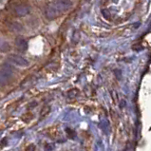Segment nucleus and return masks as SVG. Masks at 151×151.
Here are the masks:
<instances>
[{
	"instance_id": "nucleus-1",
	"label": "nucleus",
	"mask_w": 151,
	"mask_h": 151,
	"mask_svg": "<svg viewBox=\"0 0 151 151\" xmlns=\"http://www.w3.org/2000/svg\"><path fill=\"white\" fill-rule=\"evenodd\" d=\"M71 5V3L66 2V1H57V2H52L50 4L49 6H47L46 9V16L49 19H54L55 17L59 15L60 12H64L66 9H68Z\"/></svg>"
},
{
	"instance_id": "nucleus-2",
	"label": "nucleus",
	"mask_w": 151,
	"mask_h": 151,
	"mask_svg": "<svg viewBox=\"0 0 151 151\" xmlns=\"http://www.w3.org/2000/svg\"><path fill=\"white\" fill-rule=\"evenodd\" d=\"M12 73H14V70L11 66H9L8 64L3 65L2 70L0 71V85H7L12 76Z\"/></svg>"
},
{
	"instance_id": "nucleus-3",
	"label": "nucleus",
	"mask_w": 151,
	"mask_h": 151,
	"mask_svg": "<svg viewBox=\"0 0 151 151\" xmlns=\"http://www.w3.org/2000/svg\"><path fill=\"white\" fill-rule=\"evenodd\" d=\"M8 59L10 60L12 63H14L16 66L19 67H28L29 65V62L23 56L18 55V54H10Z\"/></svg>"
},
{
	"instance_id": "nucleus-4",
	"label": "nucleus",
	"mask_w": 151,
	"mask_h": 151,
	"mask_svg": "<svg viewBox=\"0 0 151 151\" xmlns=\"http://www.w3.org/2000/svg\"><path fill=\"white\" fill-rule=\"evenodd\" d=\"M14 12L18 16H25L31 12V7L28 5H24V4H21V5L15 7Z\"/></svg>"
},
{
	"instance_id": "nucleus-5",
	"label": "nucleus",
	"mask_w": 151,
	"mask_h": 151,
	"mask_svg": "<svg viewBox=\"0 0 151 151\" xmlns=\"http://www.w3.org/2000/svg\"><path fill=\"white\" fill-rule=\"evenodd\" d=\"M15 46L19 50L24 51L28 49V42L22 37H17L15 39Z\"/></svg>"
},
{
	"instance_id": "nucleus-6",
	"label": "nucleus",
	"mask_w": 151,
	"mask_h": 151,
	"mask_svg": "<svg viewBox=\"0 0 151 151\" xmlns=\"http://www.w3.org/2000/svg\"><path fill=\"white\" fill-rule=\"evenodd\" d=\"M11 50L10 44L3 39H0V52H8Z\"/></svg>"
},
{
	"instance_id": "nucleus-7",
	"label": "nucleus",
	"mask_w": 151,
	"mask_h": 151,
	"mask_svg": "<svg viewBox=\"0 0 151 151\" xmlns=\"http://www.w3.org/2000/svg\"><path fill=\"white\" fill-rule=\"evenodd\" d=\"M10 28L12 29V31H14V32H22L23 31V26L17 22L11 23Z\"/></svg>"
},
{
	"instance_id": "nucleus-8",
	"label": "nucleus",
	"mask_w": 151,
	"mask_h": 151,
	"mask_svg": "<svg viewBox=\"0 0 151 151\" xmlns=\"http://www.w3.org/2000/svg\"><path fill=\"white\" fill-rule=\"evenodd\" d=\"M50 106H46L43 107L42 110H41V112H40V119L45 118L46 116L50 113Z\"/></svg>"
},
{
	"instance_id": "nucleus-9",
	"label": "nucleus",
	"mask_w": 151,
	"mask_h": 151,
	"mask_svg": "<svg viewBox=\"0 0 151 151\" xmlns=\"http://www.w3.org/2000/svg\"><path fill=\"white\" fill-rule=\"evenodd\" d=\"M34 149H35V146H33V145H31L29 146H28L27 151H34Z\"/></svg>"
}]
</instances>
